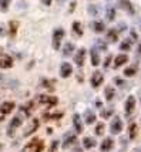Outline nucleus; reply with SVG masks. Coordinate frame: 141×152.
I'll list each match as a JSON object with an SVG mask.
<instances>
[{
	"instance_id": "f257e3e1",
	"label": "nucleus",
	"mask_w": 141,
	"mask_h": 152,
	"mask_svg": "<svg viewBox=\"0 0 141 152\" xmlns=\"http://www.w3.org/2000/svg\"><path fill=\"white\" fill-rule=\"evenodd\" d=\"M13 108H14L13 101H6V102H3V104L0 105V121H3V119L6 118L7 115L13 111Z\"/></svg>"
},
{
	"instance_id": "f03ea898",
	"label": "nucleus",
	"mask_w": 141,
	"mask_h": 152,
	"mask_svg": "<svg viewBox=\"0 0 141 152\" xmlns=\"http://www.w3.org/2000/svg\"><path fill=\"white\" fill-rule=\"evenodd\" d=\"M64 37V30L63 28H56L53 33V48L59 50L61 46V40Z\"/></svg>"
},
{
	"instance_id": "7ed1b4c3",
	"label": "nucleus",
	"mask_w": 141,
	"mask_h": 152,
	"mask_svg": "<svg viewBox=\"0 0 141 152\" xmlns=\"http://www.w3.org/2000/svg\"><path fill=\"white\" fill-rule=\"evenodd\" d=\"M37 101L40 104H43V105H56L59 102V98L57 97H51V95L41 94V95H37Z\"/></svg>"
},
{
	"instance_id": "20e7f679",
	"label": "nucleus",
	"mask_w": 141,
	"mask_h": 152,
	"mask_svg": "<svg viewBox=\"0 0 141 152\" xmlns=\"http://www.w3.org/2000/svg\"><path fill=\"white\" fill-rule=\"evenodd\" d=\"M103 81H104V77H103V73L101 71H94L93 75H91V87L93 88H98V87L103 84Z\"/></svg>"
},
{
	"instance_id": "39448f33",
	"label": "nucleus",
	"mask_w": 141,
	"mask_h": 152,
	"mask_svg": "<svg viewBox=\"0 0 141 152\" xmlns=\"http://www.w3.org/2000/svg\"><path fill=\"white\" fill-rule=\"evenodd\" d=\"M134 108H135V98L133 95H130L126 101V107H124V110H126V115L130 117V115H133L134 113Z\"/></svg>"
},
{
	"instance_id": "423d86ee",
	"label": "nucleus",
	"mask_w": 141,
	"mask_h": 152,
	"mask_svg": "<svg viewBox=\"0 0 141 152\" xmlns=\"http://www.w3.org/2000/svg\"><path fill=\"white\" fill-rule=\"evenodd\" d=\"M110 131H111V134H120L123 131V121L118 117H114L111 125H110Z\"/></svg>"
},
{
	"instance_id": "0eeeda50",
	"label": "nucleus",
	"mask_w": 141,
	"mask_h": 152,
	"mask_svg": "<svg viewBox=\"0 0 141 152\" xmlns=\"http://www.w3.org/2000/svg\"><path fill=\"white\" fill-rule=\"evenodd\" d=\"M20 125H21V117L17 115V117H14V118L12 119V122H10V125H9V129H7V134H9L10 137H13L14 129H17Z\"/></svg>"
},
{
	"instance_id": "6e6552de",
	"label": "nucleus",
	"mask_w": 141,
	"mask_h": 152,
	"mask_svg": "<svg viewBox=\"0 0 141 152\" xmlns=\"http://www.w3.org/2000/svg\"><path fill=\"white\" fill-rule=\"evenodd\" d=\"M84 60H86V48H80L76 54V57H74V61L79 67H83L84 66Z\"/></svg>"
},
{
	"instance_id": "1a4fd4ad",
	"label": "nucleus",
	"mask_w": 141,
	"mask_h": 152,
	"mask_svg": "<svg viewBox=\"0 0 141 152\" xmlns=\"http://www.w3.org/2000/svg\"><path fill=\"white\" fill-rule=\"evenodd\" d=\"M71 73H73V67H71V64L63 63L60 67V75L61 77H63V78H67V77H70Z\"/></svg>"
},
{
	"instance_id": "9d476101",
	"label": "nucleus",
	"mask_w": 141,
	"mask_h": 152,
	"mask_svg": "<svg viewBox=\"0 0 141 152\" xmlns=\"http://www.w3.org/2000/svg\"><path fill=\"white\" fill-rule=\"evenodd\" d=\"M113 148H114V141H113L111 138H106L103 142H101L100 151L101 152H110Z\"/></svg>"
},
{
	"instance_id": "9b49d317",
	"label": "nucleus",
	"mask_w": 141,
	"mask_h": 152,
	"mask_svg": "<svg viewBox=\"0 0 141 152\" xmlns=\"http://www.w3.org/2000/svg\"><path fill=\"white\" fill-rule=\"evenodd\" d=\"M13 66V60L10 56H3L1 58H0V68H12Z\"/></svg>"
},
{
	"instance_id": "f8f14e48",
	"label": "nucleus",
	"mask_w": 141,
	"mask_h": 152,
	"mask_svg": "<svg viewBox=\"0 0 141 152\" xmlns=\"http://www.w3.org/2000/svg\"><path fill=\"white\" fill-rule=\"evenodd\" d=\"M118 36H120V33H118L117 28H110L107 31V34H106V39H107L108 41H111V43H114V41L118 40Z\"/></svg>"
},
{
	"instance_id": "ddd939ff",
	"label": "nucleus",
	"mask_w": 141,
	"mask_h": 152,
	"mask_svg": "<svg viewBox=\"0 0 141 152\" xmlns=\"http://www.w3.org/2000/svg\"><path fill=\"white\" fill-rule=\"evenodd\" d=\"M73 125H74L76 131H77L79 134L83 132V122H81V118H80L79 114H74L73 115Z\"/></svg>"
},
{
	"instance_id": "4468645a",
	"label": "nucleus",
	"mask_w": 141,
	"mask_h": 152,
	"mask_svg": "<svg viewBox=\"0 0 141 152\" xmlns=\"http://www.w3.org/2000/svg\"><path fill=\"white\" fill-rule=\"evenodd\" d=\"M39 126H40V122H39V119H33V124H32V126H30L29 129H26V131H24L23 137H29V135H32L33 132H36V131L39 129Z\"/></svg>"
},
{
	"instance_id": "2eb2a0df",
	"label": "nucleus",
	"mask_w": 141,
	"mask_h": 152,
	"mask_svg": "<svg viewBox=\"0 0 141 152\" xmlns=\"http://www.w3.org/2000/svg\"><path fill=\"white\" fill-rule=\"evenodd\" d=\"M76 142V135L71 132L66 134V137H64V141H63V148H68V146L74 144Z\"/></svg>"
},
{
	"instance_id": "dca6fc26",
	"label": "nucleus",
	"mask_w": 141,
	"mask_h": 152,
	"mask_svg": "<svg viewBox=\"0 0 141 152\" xmlns=\"http://www.w3.org/2000/svg\"><path fill=\"white\" fill-rule=\"evenodd\" d=\"M128 61V57L126 56V54H120V56H117L114 60V67L115 68H118V67H121L123 64H126Z\"/></svg>"
},
{
	"instance_id": "f3484780",
	"label": "nucleus",
	"mask_w": 141,
	"mask_h": 152,
	"mask_svg": "<svg viewBox=\"0 0 141 152\" xmlns=\"http://www.w3.org/2000/svg\"><path fill=\"white\" fill-rule=\"evenodd\" d=\"M95 139L90 138V137H86V138L83 139V146H84V149H91V148H94L95 146Z\"/></svg>"
},
{
	"instance_id": "a211bd4d",
	"label": "nucleus",
	"mask_w": 141,
	"mask_h": 152,
	"mask_svg": "<svg viewBox=\"0 0 141 152\" xmlns=\"http://www.w3.org/2000/svg\"><path fill=\"white\" fill-rule=\"evenodd\" d=\"M74 44L73 43H66L64 46H63V54L66 56V57H68V56H71L73 54V51H74Z\"/></svg>"
},
{
	"instance_id": "6ab92c4d",
	"label": "nucleus",
	"mask_w": 141,
	"mask_h": 152,
	"mask_svg": "<svg viewBox=\"0 0 141 152\" xmlns=\"http://www.w3.org/2000/svg\"><path fill=\"white\" fill-rule=\"evenodd\" d=\"M120 7L126 9L128 13L134 14V7H133V4L130 3V0H121V1H120Z\"/></svg>"
},
{
	"instance_id": "aec40b11",
	"label": "nucleus",
	"mask_w": 141,
	"mask_h": 152,
	"mask_svg": "<svg viewBox=\"0 0 141 152\" xmlns=\"http://www.w3.org/2000/svg\"><path fill=\"white\" fill-rule=\"evenodd\" d=\"M91 64H93L94 67H97L100 64V56H98L97 50H95L94 47L91 48Z\"/></svg>"
},
{
	"instance_id": "412c9836",
	"label": "nucleus",
	"mask_w": 141,
	"mask_h": 152,
	"mask_svg": "<svg viewBox=\"0 0 141 152\" xmlns=\"http://www.w3.org/2000/svg\"><path fill=\"white\" fill-rule=\"evenodd\" d=\"M137 131H138V125L137 124H130V126H128V137L131 139H134L135 137H137Z\"/></svg>"
},
{
	"instance_id": "4be33fe9",
	"label": "nucleus",
	"mask_w": 141,
	"mask_h": 152,
	"mask_svg": "<svg viewBox=\"0 0 141 152\" xmlns=\"http://www.w3.org/2000/svg\"><path fill=\"white\" fill-rule=\"evenodd\" d=\"M131 46H133V40L130 39H126L123 43H121L120 48L123 50V51H128V50H131Z\"/></svg>"
},
{
	"instance_id": "5701e85b",
	"label": "nucleus",
	"mask_w": 141,
	"mask_h": 152,
	"mask_svg": "<svg viewBox=\"0 0 141 152\" xmlns=\"http://www.w3.org/2000/svg\"><path fill=\"white\" fill-rule=\"evenodd\" d=\"M71 30H73L74 33L77 34L79 37L83 36V30H81V26H80V21H74L73 26H71Z\"/></svg>"
},
{
	"instance_id": "b1692460",
	"label": "nucleus",
	"mask_w": 141,
	"mask_h": 152,
	"mask_svg": "<svg viewBox=\"0 0 141 152\" xmlns=\"http://www.w3.org/2000/svg\"><path fill=\"white\" fill-rule=\"evenodd\" d=\"M104 28H106V26H104V23H103V21H94L93 23V30L94 31L101 33V31H104Z\"/></svg>"
},
{
	"instance_id": "393cba45",
	"label": "nucleus",
	"mask_w": 141,
	"mask_h": 152,
	"mask_svg": "<svg viewBox=\"0 0 141 152\" xmlns=\"http://www.w3.org/2000/svg\"><path fill=\"white\" fill-rule=\"evenodd\" d=\"M114 88L113 87H107L106 88V93H104V95H106V99L107 101H111V99L114 98Z\"/></svg>"
},
{
	"instance_id": "a878e982",
	"label": "nucleus",
	"mask_w": 141,
	"mask_h": 152,
	"mask_svg": "<svg viewBox=\"0 0 141 152\" xmlns=\"http://www.w3.org/2000/svg\"><path fill=\"white\" fill-rule=\"evenodd\" d=\"M9 26H10V37H16V33H17V21L12 20L9 23Z\"/></svg>"
},
{
	"instance_id": "bb28decb",
	"label": "nucleus",
	"mask_w": 141,
	"mask_h": 152,
	"mask_svg": "<svg viewBox=\"0 0 141 152\" xmlns=\"http://www.w3.org/2000/svg\"><path fill=\"white\" fill-rule=\"evenodd\" d=\"M95 122V114H93L91 111H86V124H93Z\"/></svg>"
},
{
	"instance_id": "cd10ccee",
	"label": "nucleus",
	"mask_w": 141,
	"mask_h": 152,
	"mask_svg": "<svg viewBox=\"0 0 141 152\" xmlns=\"http://www.w3.org/2000/svg\"><path fill=\"white\" fill-rule=\"evenodd\" d=\"M64 114L63 113H54V114H44V119L46 121H48V119H59L61 118Z\"/></svg>"
},
{
	"instance_id": "c85d7f7f",
	"label": "nucleus",
	"mask_w": 141,
	"mask_h": 152,
	"mask_svg": "<svg viewBox=\"0 0 141 152\" xmlns=\"http://www.w3.org/2000/svg\"><path fill=\"white\" fill-rule=\"evenodd\" d=\"M135 73H137V66H131L124 70V74H126L127 77H131V75H134Z\"/></svg>"
},
{
	"instance_id": "c756f323",
	"label": "nucleus",
	"mask_w": 141,
	"mask_h": 152,
	"mask_svg": "<svg viewBox=\"0 0 141 152\" xmlns=\"http://www.w3.org/2000/svg\"><path fill=\"white\" fill-rule=\"evenodd\" d=\"M104 128H106V126H104V124H97V125H95V135H97V137H101V135H103V134H104Z\"/></svg>"
},
{
	"instance_id": "7c9ffc66",
	"label": "nucleus",
	"mask_w": 141,
	"mask_h": 152,
	"mask_svg": "<svg viewBox=\"0 0 141 152\" xmlns=\"http://www.w3.org/2000/svg\"><path fill=\"white\" fill-rule=\"evenodd\" d=\"M10 6V0H0V10L1 12H6Z\"/></svg>"
},
{
	"instance_id": "2f4dec72",
	"label": "nucleus",
	"mask_w": 141,
	"mask_h": 152,
	"mask_svg": "<svg viewBox=\"0 0 141 152\" xmlns=\"http://www.w3.org/2000/svg\"><path fill=\"white\" fill-rule=\"evenodd\" d=\"M106 17H107V20H113L115 17V10L113 9V7H110L107 10V13H106Z\"/></svg>"
},
{
	"instance_id": "473e14b6",
	"label": "nucleus",
	"mask_w": 141,
	"mask_h": 152,
	"mask_svg": "<svg viewBox=\"0 0 141 152\" xmlns=\"http://www.w3.org/2000/svg\"><path fill=\"white\" fill-rule=\"evenodd\" d=\"M111 114H113V110H103L100 115H101V118H110Z\"/></svg>"
},
{
	"instance_id": "72a5a7b5",
	"label": "nucleus",
	"mask_w": 141,
	"mask_h": 152,
	"mask_svg": "<svg viewBox=\"0 0 141 152\" xmlns=\"http://www.w3.org/2000/svg\"><path fill=\"white\" fill-rule=\"evenodd\" d=\"M43 148H44V142H43V141H37L34 152H43Z\"/></svg>"
},
{
	"instance_id": "f704fd0d",
	"label": "nucleus",
	"mask_w": 141,
	"mask_h": 152,
	"mask_svg": "<svg viewBox=\"0 0 141 152\" xmlns=\"http://www.w3.org/2000/svg\"><path fill=\"white\" fill-rule=\"evenodd\" d=\"M88 13L93 14V16L94 14H98V7L97 6H90L88 7Z\"/></svg>"
},
{
	"instance_id": "c9c22d12",
	"label": "nucleus",
	"mask_w": 141,
	"mask_h": 152,
	"mask_svg": "<svg viewBox=\"0 0 141 152\" xmlns=\"http://www.w3.org/2000/svg\"><path fill=\"white\" fill-rule=\"evenodd\" d=\"M57 146H59V141H53L51 148H50V152H57Z\"/></svg>"
},
{
	"instance_id": "e433bc0d",
	"label": "nucleus",
	"mask_w": 141,
	"mask_h": 152,
	"mask_svg": "<svg viewBox=\"0 0 141 152\" xmlns=\"http://www.w3.org/2000/svg\"><path fill=\"white\" fill-rule=\"evenodd\" d=\"M111 58H113V56H108L107 58H106V61H104V68H107V67L110 66V63H111Z\"/></svg>"
},
{
	"instance_id": "4c0bfd02",
	"label": "nucleus",
	"mask_w": 141,
	"mask_h": 152,
	"mask_svg": "<svg viewBox=\"0 0 141 152\" xmlns=\"http://www.w3.org/2000/svg\"><path fill=\"white\" fill-rule=\"evenodd\" d=\"M114 83L117 86H123V84H124V81H123L120 77H114Z\"/></svg>"
},
{
	"instance_id": "58836bf2",
	"label": "nucleus",
	"mask_w": 141,
	"mask_h": 152,
	"mask_svg": "<svg viewBox=\"0 0 141 152\" xmlns=\"http://www.w3.org/2000/svg\"><path fill=\"white\" fill-rule=\"evenodd\" d=\"M4 33H6V28H4V24H1V23H0V36H4Z\"/></svg>"
},
{
	"instance_id": "ea45409f",
	"label": "nucleus",
	"mask_w": 141,
	"mask_h": 152,
	"mask_svg": "<svg viewBox=\"0 0 141 152\" xmlns=\"http://www.w3.org/2000/svg\"><path fill=\"white\" fill-rule=\"evenodd\" d=\"M94 105H95V107H101V101H100V99H95V101H94Z\"/></svg>"
},
{
	"instance_id": "a19ab883",
	"label": "nucleus",
	"mask_w": 141,
	"mask_h": 152,
	"mask_svg": "<svg viewBox=\"0 0 141 152\" xmlns=\"http://www.w3.org/2000/svg\"><path fill=\"white\" fill-rule=\"evenodd\" d=\"M41 1H43L44 4H47V6H48V4H51V1H53V0H41Z\"/></svg>"
},
{
	"instance_id": "79ce46f5",
	"label": "nucleus",
	"mask_w": 141,
	"mask_h": 152,
	"mask_svg": "<svg viewBox=\"0 0 141 152\" xmlns=\"http://www.w3.org/2000/svg\"><path fill=\"white\" fill-rule=\"evenodd\" d=\"M138 54H141V46L138 47Z\"/></svg>"
},
{
	"instance_id": "37998d69",
	"label": "nucleus",
	"mask_w": 141,
	"mask_h": 152,
	"mask_svg": "<svg viewBox=\"0 0 141 152\" xmlns=\"http://www.w3.org/2000/svg\"><path fill=\"white\" fill-rule=\"evenodd\" d=\"M138 97H140V101H141V91H140V94H138Z\"/></svg>"
},
{
	"instance_id": "c03bdc74",
	"label": "nucleus",
	"mask_w": 141,
	"mask_h": 152,
	"mask_svg": "<svg viewBox=\"0 0 141 152\" xmlns=\"http://www.w3.org/2000/svg\"><path fill=\"white\" fill-rule=\"evenodd\" d=\"M1 148H3V145H1V144H0V151H1Z\"/></svg>"
}]
</instances>
